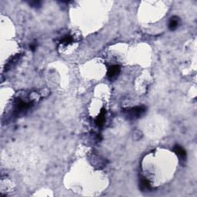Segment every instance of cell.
<instances>
[{
    "instance_id": "obj_6",
    "label": "cell",
    "mask_w": 197,
    "mask_h": 197,
    "mask_svg": "<svg viewBox=\"0 0 197 197\" xmlns=\"http://www.w3.org/2000/svg\"><path fill=\"white\" fill-rule=\"evenodd\" d=\"M140 186H141V188L143 190H150L151 189V186H150V183H149V181L145 179H141V183H140Z\"/></svg>"
},
{
    "instance_id": "obj_5",
    "label": "cell",
    "mask_w": 197,
    "mask_h": 197,
    "mask_svg": "<svg viewBox=\"0 0 197 197\" xmlns=\"http://www.w3.org/2000/svg\"><path fill=\"white\" fill-rule=\"evenodd\" d=\"M105 110L102 109V112H100V114L97 117V119H95V123L97 124L98 126H102L103 125L104 122H105Z\"/></svg>"
},
{
    "instance_id": "obj_2",
    "label": "cell",
    "mask_w": 197,
    "mask_h": 197,
    "mask_svg": "<svg viewBox=\"0 0 197 197\" xmlns=\"http://www.w3.org/2000/svg\"><path fill=\"white\" fill-rule=\"evenodd\" d=\"M119 72H120V67L116 65V66H112L109 67L107 74H108L109 79H113V78L118 76Z\"/></svg>"
},
{
    "instance_id": "obj_1",
    "label": "cell",
    "mask_w": 197,
    "mask_h": 197,
    "mask_svg": "<svg viewBox=\"0 0 197 197\" xmlns=\"http://www.w3.org/2000/svg\"><path fill=\"white\" fill-rule=\"evenodd\" d=\"M145 112V106H137L127 111V116L129 119H136L140 117Z\"/></svg>"
},
{
    "instance_id": "obj_3",
    "label": "cell",
    "mask_w": 197,
    "mask_h": 197,
    "mask_svg": "<svg viewBox=\"0 0 197 197\" xmlns=\"http://www.w3.org/2000/svg\"><path fill=\"white\" fill-rule=\"evenodd\" d=\"M174 152L176 153V154H177V156H179L180 158H182V159H184L185 157H186V151H185L184 149H183V148L181 147V146H179V145H175L174 146Z\"/></svg>"
},
{
    "instance_id": "obj_4",
    "label": "cell",
    "mask_w": 197,
    "mask_h": 197,
    "mask_svg": "<svg viewBox=\"0 0 197 197\" xmlns=\"http://www.w3.org/2000/svg\"><path fill=\"white\" fill-rule=\"evenodd\" d=\"M179 18H177V17L171 18L169 23V29L174 30V29H177L179 25Z\"/></svg>"
},
{
    "instance_id": "obj_7",
    "label": "cell",
    "mask_w": 197,
    "mask_h": 197,
    "mask_svg": "<svg viewBox=\"0 0 197 197\" xmlns=\"http://www.w3.org/2000/svg\"><path fill=\"white\" fill-rule=\"evenodd\" d=\"M73 42V37L70 35H66L61 41V43L62 44H69Z\"/></svg>"
}]
</instances>
